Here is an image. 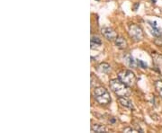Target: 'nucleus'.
I'll return each mask as SVG.
<instances>
[{
	"instance_id": "obj_9",
	"label": "nucleus",
	"mask_w": 162,
	"mask_h": 133,
	"mask_svg": "<svg viewBox=\"0 0 162 133\" xmlns=\"http://www.w3.org/2000/svg\"><path fill=\"white\" fill-rule=\"evenodd\" d=\"M119 103H121L122 106H124L126 108H130V109L133 108L132 103L130 100H128L126 97H119Z\"/></svg>"
},
{
	"instance_id": "obj_2",
	"label": "nucleus",
	"mask_w": 162,
	"mask_h": 133,
	"mask_svg": "<svg viewBox=\"0 0 162 133\" xmlns=\"http://www.w3.org/2000/svg\"><path fill=\"white\" fill-rule=\"evenodd\" d=\"M94 96L96 101L102 105H106L111 102V97L109 92L104 87H97L94 90Z\"/></svg>"
},
{
	"instance_id": "obj_7",
	"label": "nucleus",
	"mask_w": 162,
	"mask_h": 133,
	"mask_svg": "<svg viewBox=\"0 0 162 133\" xmlns=\"http://www.w3.org/2000/svg\"><path fill=\"white\" fill-rule=\"evenodd\" d=\"M114 42H115L116 47L119 48V49H121V50H123V49H125L127 47V41L122 37H117V38L115 39Z\"/></svg>"
},
{
	"instance_id": "obj_1",
	"label": "nucleus",
	"mask_w": 162,
	"mask_h": 133,
	"mask_svg": "<svg viewBox=\"0 0 162 133\" xmlns=\"http://www.w3.org/2000/svg\"><path fill=\"white\" fill-rule=\"evenodd\" d=\"M110 88L112 91L119 97H126L131 95V90L127 85L118 79H113L110 81Z\"/></svg>"
},
{
	"instance_id": "obj_14",
	"label": "nucleus",
	"mask_w": 162,
	"mask_h": 133,
	"mask_svg": "<svg viewBox=\"0 0 162 133\" xmlns=\"http://www.w3.org/2000/svg\"><path fill=\"white\" fill-rule=\"evenodd\" d=\"M123 132H127V133L138 132V131H137V130H135V129H133V128L128 127V128H126V129H124V130H123Z\"/></svg>"
},
{
	"instance_id": "obj_4",
	"label": "nucleus",
	"mask_w": 162,
	"mask_h": 133,
	"mask_svg": "<svg viewBox=\"0 0 162 133\" xmlns=\"http://www.w3.org/2000/svg\"><path fill=\"white\" fill-rule=\"evenodd\" d=\"M129 33H130L131 37H132L135 40H142L143 37H144L142 29L140 26H138L137 24H135V23L130 24V26H129Z\"/></svg>"
},
{
	"instance_id": "obj_8",
	"label": "nucleus",
	"mask_w": 162,
	"mask_h": 133,
	"mask_svg": "<svg viewBox=\"0 0 162 133\" xmlns=\"http://www.w3.org/2000/svg\"><path fill=\"white\" fill-rule=\"evenodd\" d=\"M124 61H125V63L129 67H131V68H136V61L134 60V58H132V55H130V54L125 55L124 56Z\"/></svg>"
},
{
	"instance_id": "obj_15",
	"label": "nucleus",
	"mask_w": 162,
	"mask_h": 133,
	"mask_svg": "<svg viewBox=\"0 0 162 133\" xmlns=\"http://www.w3.org/2000/svg\"><path fill=\"white\" fill-rule=\"evenodd\" d=\"M137 64H138V66H140L142 68H148L147 64H146L145 62H143L142 60H138V61H137Z\"/></svg>"
},
{
	"instance_id": "obj_10",
	"label": "nucleus",
	"mask_w": 162,
	"mask_h": 133,
	"mask_svg": "<svg viewBox=\"0 0 162 133\" xmlns=\"http://www.w3.org/2000/svg\"><path fill=\"white\" fill-rule=\"evenodd\" d=\"M102 45V40L101 39L99 38L98 36H92L91 37V49H95L97 48L99 46Z\"/></svg>"
},
{
	"instance_id": "obj_3",
	"label": "nucleus",
	"mask_w": 162,
	"mask_h": 133,
	"mask_svg": "<svg viewBox=\"0 0 162 133\" xmlns=\"http://www.w3.org/2000/svg\"><path fill=\"white\" fill-rule=\"evenodd\" d=\"M118 78L128 86H132L136 81L135 75L130 70H122L121 72H119Z\"/></svg>"
},
{
	"instance_id": "obj_12",
	"label": "nucleus",
	"mask_w": 162,
	"mask_h": 133,
	"mask_svg": "<svg viewBox=\"0 0 162 133\" xmlns=\"http://www.w3.org/2000/svg\"><path fill=\"white\" fill-rule=\"evenodd\" d=\"M92 131L95 132H107L108 131V130L104 126L100 125V124H94L92 126Z\"/></svg>"
},
{
	"instance_id": "obj_11",
	"label": "nucleus",
	"mask_w": 162,
	"mask_h": 133,
	"mask_svg": "<svg viewBox=\"0 0 162 133\" xmlns=\"http://www.w3.org/2000/svg\"><path fill=\"white\" fill-rule=\"evenodd\" d=\"M98 71H100L102 73H109L111 71V66L107 63H101L98 67H97Z\"/></svg>"
},
{
	"instance_id": "obj_6",
	"label": "nucleus",
	"mask_w": 162,
	"mask_h": 133,
	"mask_svg": "<svg viewBox=\"0 0 162 133\" xmlns=\"http://www.w3.org/2000/svg\"><path fill=\"white\" fill-rule=\"evenodd\" d=\"M149 23H150V26H151V33L154 36H156V37L160 36L161 35V32L159 29V27L157 25V23L156 22H149Z\"/></svg>"
},
{
	"instance_id": "obj_13",
	"label": "nucleus",
	"mask_w": 162,
	"mask_h": 133,
	"mask_svg": "<svg viewBox=\"0 0 162 133\" xmlns=\"http://www.w3.org/2000/svg\"><path fill=\"white\" fill-rule=\"evenodd\" d=\"M155 86H156L158 93L160 95V96H162V81H157L155 83Z\"/></svg>"
},
{
	"instance_id": "obj_5",
	"label": "nucleus",
	"mask_w": 162,
	"mask_h": 133,
	"mask_svg": "<svg viewBox=\"0 0 162 133\" xmlns=\"http://www.w3.org/2000/svg\"><path fill=\"white\" fill-rule=\"evenodd\" d=\"M102 34L104 36V38H106L108 40H115V39L117 38V33L116 32L110 27H103L101 29Z\"/></svg>"
}]
</instances>
